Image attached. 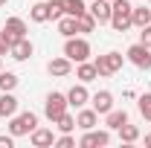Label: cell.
Here are the masks:
<instances>
[{
    "mask_svg": "<svg viewBox=\"0 0 151 148\" xmlns=\"http://www.w3.org/2000/svg\"><path fill=\"white\" fill-rule=\"evenodd\" d=\"M15 111H18V99L12 93H3L0 96V116H15Z\"/></svg>",
    "mask_w": 151,
    "mask_h": 148,
    "instance_id": "18",
    "label": "cell"
},
{
    "mask_svg": "<svg viewBox=\"0 0 151 148\" xmlns=\"http://www.w3.org/2000/svg\"><path fill=\"white\" fill-rule=\"evenodd\" d=\"M3 3H6V0H0V6H3Z\"/></svg>",
    "mask_w": 151,
    "mask_h": 148,
    "instance_id": "34",
    "label": "cell"
},
{
    "mask_svg": "<svg viewBox=\"0 0 151 148\" xmlns=\"http://www.w3.org/2000/svg\"><path fill=\"white\" fill-rule=\"evenodd\" d=\"M12 50V38L6 35V29H0V55H6Z\"/></svg>",
    "mask_w": 151,
    "mask_h": 148,
    "instance_id": "29",
    "label": "cell"
},
{
    "mask_svg": "<svg viewBox=\"0 0 151 148\" xmlns=\"http://www.w3.org/2000/svg\"><path fill=\"white\" fill-rule=\"evenodd\" d=\"M3 29H6V35L12 38V41H18V38H26V23H23V18H9Z\"/></svg>",
    "mask_w": 151,
    "mask_h": 148,
    "instance_id": "11",
    "label": "cell"
},
{
    "mask_svg": "<svg viewBox=\"0 0 151 148\" xmlns=\"http://www.w3.org/2000/svg\"><path fill=\"white\" fill-rule=\"evenodd\" d=\"M76 23H78V32H93L96 18L90 15V12H84V15H78V18H76Z\"/></svg>",
    "mask_w": 151,
    "mask_h": 148,
    "instance_id": "25",
    "label": "cell"
},
{
    "mask_svg": "<svg viewBox=\"0 0 151 148\" xmlns=\"http://www.w3.org/2000/svg\"><path fill=\"white\" fill-rule=\"evenodd\" d=\"M9 55L15 58V61H26V58L32 55V44H29L26 38H18V41H12V50H9Z\"/></svg>",
    "mask_w": 151,
    "mask_h": 148,
    "instance_id": "9",
    "label": "cell"
},
{
    "mask_svg": "<svg viewBox=\"0 0 151 148\" xmlns=\"http://www.w3.org/2000/svg\"><path fill=\"white\" fill-rule=\"evenodd\" d=\"M44 113H47L50 122H55L61 113H67V96H61V93H50V96H47V105H44Z\"/></svg>",
    "mask_w": 151,
    "mask_h": 148,
    "instance_id": "4",
    "label": "cell"
},
{
    "mask_svg": "<svg viewBox=\"0 0 151 148\" xmlns=\"http://www.w3.org/2000/svg\"><path fill=\"white\" fill-rule=\"evenodd\" d=\"M139 113H142V119H148V122H151V93L139 96Z\"/></svg>",
    "mask_w": 151,
    "mask_h": 148,
    "instance_id": "28",
    "label": "cell"
},
{
    "mask_svg": "<svg viewBox=\"0 0 151 148\" xmlns=\"http://www.w3.org/2000/svg\"><path fill=\"white\" fill-rule=\"evenodd\" d=\"M58 32H61L64 38H73L76 32H78V23H76L73 15H64V18L58 20Z\"/></svg>",
    "mask_w": 151,
    "mask_h": 148,
    "instance_id": "17",
    "label": "cell"
},
{
    "mask_svg": "<svg viewBox=\"0 0 151 148\" xmlns=\"http://www.w3.org/2000/svg\"><path fill=\"white\" fill-rule=\"evenodd\" d=\"M96 122H99V113L96 111H78V116H76V125L81 131H93Z\"/></svg>",
    "mask_w": 151,
    "mask_h": 148,
    "instance_id": "13",
    "label": "cell"
},
{
    "mask_svg": "<svg viewBox=\"0 0 151 148\" xmlns=\"http://www.w3.org/2000/svg\"><path fill=\"white\" fill-rule=\"evenodd\" d=\"M32 145H35V148L55 145V137H52V131H47V128H38V131H32Z\"/></svg>",
    "mask_w": 151,
    "mask_h": 148,
    "instance_id": "14",
    "label": "cell"
},
{
    "mask_svg": "<svg viewBox=\"0 0 151 148\" xmlns=\"http://www.w3.org/2000/svg\"><path fill=\"white\" fill-rule=\"evenodd\" d=\"M64 55L70 58V61H87V55H90V44H87L84 38H67Z\"/></svg>",
    "mask_w": 151,
    "mask_h": 148,
    "instance_id": "2",
    "label": "cell"
},
{
    "mask_svg": "<svg viewBox=\"0 0 151 148\" xmlns=\"http://www.w3.org/2000/svg\"><path fill=\"white\" fill-rule=\"evenodd\" d=\"M87 99H90V96H87V87H84V84H76L73 90L67 93V105H73V108H84Z\"/></svg>",
    "mask_w": 151,
    "mask_h": 148,
    "instance_id": "12",
    "label": "cell"
},
{
    "mask_svg": "<svg viewBox=\"0 0 151 148\" xmlns=\"http://www.w3.org/2000/svg\"><path fill=\"white\" fill-rule=\"evenodd\" d=\"M139 44H145V47L151 50V23H148V26H142V32H139Z\"/></svg>",
    "mask_w": 151,
    "mask_h": 148,
    "instance_id": "30",
    "label": "cell"
},
{
    "mask_svg": "<svg viewBox=\"0 0 151 148\" xmlns=\"http://www.w3.org/2000/svg\"><path fill=\"white\" fill-rule=\"evenodd\" d=\"M0 58H3V55H0Z\"/></svg>",
    "mask_w": 151,
    "mask_h": 148,
    "instance_id": "37",
    "label": "cell"
},
{
    "mask_svg": "<svg viewBox=\"0 0 151 148\" xmlns=\"http://www.w3.org/2000/svg\"><path fill=\"white\" fill-rule=\"evenodd\" d=\"M105 116H108V122H105V125L113 128V131H119L125 122H128V113H125V111H108Z\"/></svg>",
    "mask_w": 151,
    "mask_h": 148,
    "instance_id": "20",
    "label": "cell"
},
{
    "mask_svg": "<svg viewBox=\"0 0 151 148\" xmlns=\"http://www.w3.org/2000/svg\"><path fill=\"white\" fill-rule=\"evenodd\" d=\"M35 125H38V116H35V113H20V116L12 119L9 134H12V137H23V134H32Z\"/></svg>",
    "mask_w": 151,
    "mask_h": 148,
    "instance_id": "3",
    "label": "cell"
},
{
    "mask_svg": "<svg viewBox=\"0 0 151 148\" xmlns=\"http://www.w3.org/2000/svg\"><path fill=\"white\" fill-rule=\"evenodd\" d=\"M111 0H96L90 6V15L96 18V23H111Z\"/></svg>",
    "mask_w": 151,
    "mask_h": 148,
    "instance_id": "8",
    "label": "cell"
},
{
    "mask_svg": "<svg viewBox=\"0 0 151 148\" xmlns=\"http://www.w3.org/2000/svg\"><path fill=\"white\" fill-rule=\"evenodd\" d=\"M76 75L87 84V81H93L96 75H99V70H96V64H87V61H78V70H76Z\"/></svg>",
    "mask_w": 151,
    "mask_h": 148,
    "instance_id": "19",
    "label": "cell"
},
{
    "mask_svg": "<svg viewBox=\"0 0 151 148\" xmlns=\"http://www.w3.org/2000/svg\"><path fill=\"white\" fill-rule=\"evenodd\" d=\"M90 102H93V111H96V113H108V111H113V96H111L108 90H99Z\"/></svg>",
    "mask_w": 151,
    "mask_h": 148,
    "instance_id": "10",
    "label": "cell"
},
{
    "mask_svg": "<svg viewBox=\"0 0 151 148\" xmlns=\"http://www.w3.org/2000/svg\"><path fill=\"white\" fill-rule=\"evenodd\" d=\"M29 18L35 20V23H44V20H50V3H44V0H35V6L29 9Z\"/></svg>",
    "mask_w": 151,
    "mask_h": 148,
    "instance_id": "15",
    "label": "cell"
},
{
    "mask_svg": "<svg viewBox=\"0 0 151 148\" xmlns=\"http://www.w3.org/2000/svg\"><path fill=\"white\" fill-rule=\"evenodd\" d=\"M93 64H96V70H99V75H113L122 67V55L119 52H105V55L96 58Z\"/></svg>",
    "mask_w": 151,
    "mask_h": 148,
    "instance_id": "5",
    "label": "cell"
},
{
    "mask_svg": "<svg viewBox=\"0 0 151 148\" xmlns=\"http://www.w3.org/2000/svg\"><path fill=\"white\" fill-rule=\"evenodd\" d=\"M151 23V9H145V6H139V9H134V26H148Z\"/></svg>",
    "mask_w": 151,
    "mask_h": 148,
    "instance_id": "22",
    "label": "cell"
},
{
    "mask_svg": "<svg viewBox=\"0 0 151 148\" xmlns=\"http://www.w3.org/2000/svg\"><path fill=\"white\" fill-rule=\"evenodd\" d=\"M15 87H18V75H15V73H3V70H0V90L9 93V90H15Z\"/></svg>",
    "mask_w": 151,
    "mask_h": 148,
    "instance_id": "24",
    "label": "cell"
},
{
    "mask_svg": "<svg viewBox=\"0 0 151 148\" xmlns=\"http://www.w3.org/2000/svg\"><path fill=\"white\" fill-rule=\"evenodd\" d=\"M111 26L116 32H125L128 26H134V6L128 0H113L111 6Z\"/></svg>",
    "mask_w": 151,
    "mask_h": 148,
    "instance_id": "1",
    "label": "cell"
},
{
    "mask_svg": "<svg viewBox=\"0 0 151 148\" xmlns=\"http://www.w3.org/2000/svg\"><path fill=\"white\" fill-rule=\"evenodd\" d=\"M142 3H151V0H142Z\"/></svg>",
    "mask_w": 151,
    "mask_h": 148,
    "instance_id": "35",
    "label": "cell"
},
{
    "mask_svg": "<svg viewBox=\"0 0 151 148\" xmlns=\"http://www.w3.org/2000/svg\"><path fill=\"white\" fill-rule=\"evenodd\" d=\"M84 12H87V6H84L81 0H64V15L78 18V15H84Z\"/></svg>",
    "mask_w": 151,
    "mask_h": 148,
    "instance_id": "21",
    "label": "cell"
},
{
    "mask_svg": "<svg viewBox=\"0 0 151 148\" xmlns=\"http://www.w3.org/2000/svg\"><path fill=\"white\" fill-rule=\"evenodd\" d=\"M55 145H58V148H73L76 139H73V137H61V139H55Z\"/></svg>",
    "mask_w": 151,
    "mask_h": 148,
    "instance_id": "31",
    "label": "cell"
},
{
    "mask_svg": "<svg viewBox=\"0 0 151 148\" xmlns=\"http://www.w3.org/2000/svg\"><path fill=\"white\" fill-rule=\"evenodd\" d=\"M0 148H12V137H0Z\"/></svg>",
    "mask_w": 151,
    "mask_h": 148,
    "instance_id": "32",
    "label": "cell"
},
{
    "mask_svg": "<svg viewBox=\"0 0 151 148\" xmlns=\"http://www.w3.org/2000/svg\"><path fill=\"white\" fill-rule=\"evenodd\" d=\"M145 145H151V137H145Z\"/></svg>",
    "mask_w": 151,
    "mask_h": 148,
    "instance_id": "33",
    "label": "cell"
},
{
    "mask_svg": "<svg viewBox=\"0 0 151 148\" xmlns=\"http://www.w3.org/2000/svg\"><path fill=\"white\" fill-rule=\"evenodd\" d=\"M108 142H111V134H108V131H87V134L78 139L81 148H99V145H108Z\"/></svg>",
    "mask_w": 151,
    "mask_h": 148,
    "instance_id": "7",
    "label": "cell"
},
{
    "mask_svg": "<svg viewBox=\"0 0 151 148\" xmlns=\"http://www.w3.org/2000/svg\"><path fill=\"white\" fill-rule=\"evenodd\" d=\"M128 58H131V64H137L139 70H148L151 67V50L145 44H134L131 50H128Z\"/></svg>",
    "mask_w": 151,
    "mask_h": 148,
    "instance_id": "6",
    "label": "cell"
},
{
    "mask_svg": "<svg viewBox=\"0 0 151 148\" xmlns=\"http://www.w3.org/2000/svg\"><path fill=\"white\" fill-rule=\"evenodd\" d=\"M64 18V0H50V20Z\"/></svg>",
    "mask_w": 151,
    "mask_h": 148,
    "instance_id": "26",
    "label": "cell"
},
{
    "mask_svg": "<svg viewBox=\"0 0 151 148\" xmlns=\"http://www.w3.org/2000/svg\"><path fill=\"white\" fill-rule=\"evenodd\" d=\"M119 137H122V142H137V139H139V128L125 122V125L119 128Z\"/></svg>",
    "mask_w": 151,
    "mask_h": 148,
    "instance_id": "23",
    "label": "cell"
},
{
    "mask_svg": "<svg viewBox=\"0 0 151 148\" xmlns=\"http://www.w3.org/2000/svg\"><path fill=\"white\" fill-rule=\"evenodd\" d=\"M47 70H50V75H67L70 73V58H52L50 64H47Z\"/></svg>",
    "mask_w": 151,
    "mask_h": 148,
    "instance_id": "16",
    "label": "cell"
},
{
    "mask_svg": "<svg viewBox=\"0 0 151 148\" xmlns=\"http://www.w3.org/2000/svg\"><path fill=\"white\" fill-rule=\"evenodd\" d=\"M111 3H113V0H111Z\"/></svg>",
    "mask_w": 151,
    "mask_h": 148,
    "instance_id": "36",
    "label": "cell"
},
{
    "mask_svg": "<svg viewBox=\"0 0 151 148\" xmlns=\"http://www.w3.org/2000/svg\"><path fill=\"white\" fill-rule=\"evenodd\" d=\"M55 125H58L61 131H64V134H67V131H73V128H76V119L70 116V113H61V116L55 119Z\"/></svg>",
    "mask_w": 151,
    "mask_h": 148,
    "instance_id": "27",
    "label": "cell"
}]
</instances>
